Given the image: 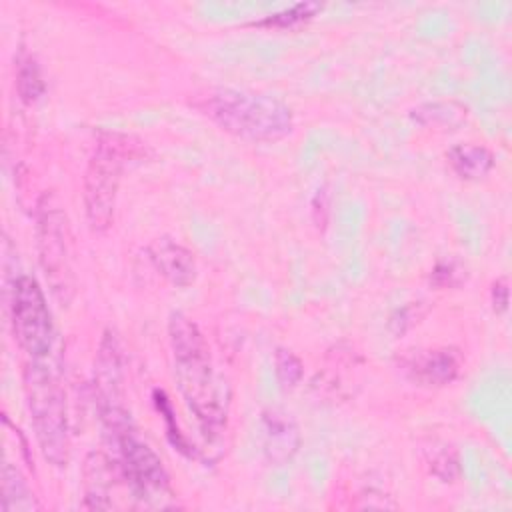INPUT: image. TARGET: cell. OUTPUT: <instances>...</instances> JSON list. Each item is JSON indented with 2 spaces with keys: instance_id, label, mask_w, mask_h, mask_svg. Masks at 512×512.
<instances>
[{
  "instance_id": "1",
  "label": "cell",
  "mask_w": 512,
  "mask_h": 512,
  "mask_svg": "<svg viewBox=\"0 0 512 512\" xmlns=\"http://www.w3.org/2000/svg\"><path fill=\"white\" fill-rule=\"evenodd\" d=\"M168 340L178 390L202 436L216 442L228 424L230 384L216 370L208 342L192 318L174 312L168 320Z\"/></svg>"
},
{
  "instance_id": "2",
  "label": "cell",
  "mask_w": 512,
  "mask_h": 512,
  "mask_svg": "<svg viewBox=\"0 0 512 512\" xmlns=\"http://www.w3.org/2000/svg\"><path fill=\"white\" fill-rule=\"evenodd\" d=\"M194 106L224 132L246 142H278L294 130L292 108L270 94L214 88Z\"/></svg>"
},
{
  "instance_id": "3",
  "label": "cell",
  "mask_w": 512,
  "mask_h": 512,
  "mask_svg": "<svg viewBox=\"0 0 512 512\" xmlns=\"http://www.w3.org/2000/svg\"><path fill=\"white\" fill-rule=\"evenodd\" d=\"M142 152V144L128 134L102 132L98 136L82 180L84 214L92 232L102 234L110 228L122 172L126 164L140 158Z\"/></svg>"
},
{
  "instance_id": "4",
  "label": "cell",
  "mask_w": 512,
  "mask_h": 512,
  "mask_svg": "<svg viewBox=\"0 0 512 512\" xmlns=\"http://www.w3.org/2000/svg\"><path fill=\"white\" fill-rule=\"evenodd\" d=\"M24 392L34 434L42 456L62 468L70 458V424L66 394L56 372L42 360H30L24 368Z\"/></svg>"
},
{
  "instance_id": "5",
  "label": "cell",
  "mask_w": 512,
  "mask_h": 512,
  "mask_svg": "<svg viewBox=\"0 0 512 512\" xmlns=\"http://www.w3.org/2000/svg\"><path fill=\"white\" fill-rule=\"evenodd\" d=\"M106 432L112 436L118 450L116 462L134 498L148 508H174L176 492L170 484V476L160 456L134 434L130 420L126 418L106 428Z\"/></svg>"
},
{
  "instance_id": "6",
  "label": "cell",
  "mask_w": 512,
  "mask_h": 512,
  "mask_svg": "<svg viewBox=\"0 0 512 512\" xmlns=\"http://www.w3.org/2000/svg\"><path fill=\"white\" fill-rule=\"evenodd\" d=\"M36 238L40 266L58 304L68 306L76 292L74 248L70 222L52 194H44L36 208Z\"/></svg>"
},
{
  "instance_id": "7",
  "label": "cell",
  "mask_w": 512,
  "mask_h": 512,
  "mask_svg": "<svg viewBox=\"0 0 512 512\" xmlns=\"http://www.w3.org/2000/svg\"><path fill=\"white\" fill-rule=\"evenodd\" d=\"M10 322L18 346L34 360L50 354L54 324L46 296L36 278L22 274L10 290Z\"/></svg>"
},
{
  "instance_id": "8",
  "label": "cell",
  "mask_w": 512,
  "mask_h": 512,
  "mask_svg": "<svg viewBox=\"0 0 512 512\" xmlns=\"http://www.w3.org/2000/svg\"><path fill=\"white\" fill-rule=\"evenodd\" d=\"M94 396L104 420L124 414L122 406V384H124V362L122 346L112 330H104L98 352L94 358Z\"/></svg>"
},
{
  "instance_id": "9",
  "label": "cell",
  "mask_w": 512,
  "mask_h": 512,
  "mask_svg": "<svg viewBox=\"0 0 512 512\" xmlns=\"http://www.w3.org/2000/svg\"><path fill=\"white\" fill-rule=\"evenodd\" d=\"M406 376L426 388H440L452 384L462 372V354L456 348H430L416 350L400 362Z\"/></svg>"
},
{
  "instance_id": "10",
  "label": "cell",
  "mask_w": 512,
  "mask_h": 512,
  "mask_svg": "<svg viewBox=\"0 0 512 512\" xmlns=\"http://www.w3.org/2000/svg\"><path fill=\"white\" fill-rule=\"evenodd\" d=\"M300 428L296 420L282 408L262 412V450L270 464H288L300 448Z\"/></svg>"
},
{
  "instance_id": "11",
  "label": "cell",
  "mask_w": 512,
  "mask_h": 512,
  "mask_svg": "<svg viewBox=\"0 0 512 512\" xmlns=\"http://www.w3.org/2000/svg\"><path fill=\"white\" fill-rule=\"evenodd\" d=\"M146 254L158 274H162L170 284L186 288L196 280L198 268L194 252L178 240L170 236H158L148 244Z\"/></svg>"
},
{
  "instance_id": "12",
  "label": "cell",
  "mask_w": 512,
  "mask_h": 512,
  "mask_svg": "<svg viewBox=\"0 0 512 512\" xmlns=\"http://www.w3.org/2000/svg\"><path fill=\"white\" fill-rule=\"evenodd\" d=\"M122 478L118 462L112 460L104 452H88L82 466V488L84 500L82 508L88 510H110V492L114 488V480Z\"/></svg>"
},
{
  "instance_id": "13",
  "label": "cell",
  "mask_w": 512,
  "mask_h": 512,
  "mask_svg": "<svg viewBox=\"0 0 512 512\" xmlns=\"http://www.w3.org/2000/svg\"><path fill=\"white\" fill-rule=\"evenodd\" d=\"M446 160L462 180H480L494 168V154L490 148L474 142L454 144L446 152Z\"/></svg>"
},
{
  "instance_id": "14",
  "label": "cell",
  "mask_w": 512,
  "mask_h": 512,
  "mask_svg": "<svg viewBox=\"0 0 512 512\" xmlns=\"http://www.w3.org/2000/svg\"><path fill=\"white\" fill-rule=\"evenodd\" d=\"M40 504L30 490L26 478L22 472L10 464L4 462L2 466V510L6 512H32L38 510Z\"/></svg>"
},
{
  "instance_id": "15",
  "label": "cell",
  "mask_w": 512,
  "mask_h": 512,
  "mask_svg": "<svg viewBox=\"0 0 512 512\" xmlns=\"http://www.w3.org/2000/svg\"><path fill=\"white\" fill-rule=\"evenodd\" d=\"M410 116L424 126H440V128H456L460 126L466 116L468 110L464 104L454 102V100H436V102H426L420 104L418 108H414L410 112Z\"/></svg>"
},
{
  "instance_id": "16",
  "label": "cell",
  "mask_w": 512,
  "mask_h": 512,
  "mask_svg": "<svg viewBox=\"0 0 512 512\" xmlns=\"http://www.w3.org/2000/svg\"><path fill=\"white\" fill-rule=\"evenodd\" d=\"M424 462L440 482L450 484L460 478V458L452 444L432 440L428 448H424Z\"/></svg>"
},
{
  "instance_id": "17",
  "label": "cell",
  "mask_w": 512,
  "mask_h": 512,
  "mask_svg": "<svg viewBox=\"0 0 512 512\" xmlns=\"http://www.w3.org/2000/svg\"><path fill=\"white\" fill-rule=\"evenodd\" d=\"M44 78L34 56L20 54L16 58V92L24 104H34L44 94Z\"/></svg>"
},
{
  "instance_id": "18",
  "label": "cell",
  "mask_w": 512,
  "mask_h": 512,
  "mask_svg": "<svg viewBox=\"0 0 512 512\" xmlns=\"http://www.w3.org/2000/svg\"><path fill=\"white\" fill-rule=\"evenodd\" d=\"M274 376L282 390H292L304 376L302 360L288 348H276L274 352Z\"/></svg>"
},
{
  "instance_id": "19",
  "label": "cell",
  "mask_w": 512,
  "mask_h": 512,
  "mask_svg": "<svg viewBox=\"0 0 512 512\" xmlns=\"http://www.w3.org/2000/svg\"><path fill=\"white\" fill-rule=\"evenodd\" d=\"M322 10V4L318 2H298V4H292L280 12H274V14H268L264 16L262 20L254 22L256 26H276V28H288V26H294V24H300V22H306L310 20L312 16H316L318 12Z\"/></svg>"
},
{
  "instance_id": "20",
  "label": "cell",
  "mask_w": 512,
  "mask_h": 512,
  "mask_svg": "<svg viewBox=\"0 0 512 512\" xmlns=\"http://www.w3.org/2000/svg\"><path fill=\"white\" fill-rule=\"evenodd\" d=\"M152 398H154V404H156V408H158V412L164 416V420H166V436H168V440L172 442V446L178 450V452H182V454H186V456H192L194 454V450H192V446L188 444V440H186V436L180 432V428H178V424H176V418H174V412H172V404H170V400H168V396L164 394V390H154L152 392Z\"/></svg>"
},
{
  "instance_id": "21",
  "label": "cell",
  "mask_w": 512,
  "mask_h": 512,
  "mask_svg": "<svg viewBox=\"0 0 512 512\" xmlns=\"http://www.w3.org/2000/svg\"><path fill=\"white\" fill-rule=\"evenodd\" d=\"M466 276V268L458 260L448 258L436 262L430 274V282L438 288H458L462 282H466Z\"/></svg>"
},
{
  "instance_id": "22",
  "label": "cell",
  "mask_w": 512,
  "mask_h": 512,
  "mask_svg": "<svg viewBox=\"0 0 512 512\" xmlns=\"http://www.w3.org/2000/svg\"><path fill=\"white\" fill-rule=\"evenodd\" d=\"M490 304L496 314H504L510 304V288L506 278H496L490 286Z\"/></svg>"
},
{
  "instance_id": "23",
  "label": "cell",
  "mask_w": 512,
  "mask_h": 512,
  "mask_svg": "<svg viewBox=\"0 0 512 512\" xmlns=\"http://www.w3.org/2000/svg\"><path fill=\"white\" fill-rule=\"evenodd\" d=\"M418 318H420L418 310L414 312V306L408 304V306L396 310V314L390 318V326H392V330H394L396 334H402V332L408 330L414 322H418Z\"/></svg>"
}]
</instances>
